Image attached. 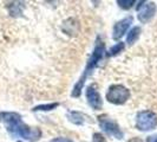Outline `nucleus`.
Instances as JSON below:
<instances>
[{
    "label": "nucleus",
    "mask_w": 157,
    "mask_h": 142,
    "mask_svg": "<svg viewBox=\"0 0 157 142\" xmlns=\"http://www.w3.org/2000/svg\"><path fill=\"white\" fill-rule=\"evenodd\" d=\"M103 53H104V44H103L102 41H98L97 45H96V47H94V52H92V56H91L89 63H87L86 68H85L84 75L80 77L79 82L77 83V85H76L75 90H73V93H72L73 96L77 97V96L79 95L80 90H82V87H83V84H84V82H85V78L90 75V72H92V70L94 69V66H96V65L98 64V62L102 59Z\"/></svg>",
    "instance_id": "f257e3e1"
},
{
    "label": "nucleus",
    "mask_w": 157,
    "mask_h": 142,
    "mask_svg": "<svg viewBox=\"0 0 157 142\" xmlns=\"http://www.w3.org/2000/svg\"><path fill=\"white\" fill-rule=\"evenodd\" d=\"M136 126L140 130H151L157 126V115L150 110L140 111L137 115Z\"/></svg>",
    "instance_id": "f03ea898"
},
{
    "label": "nucleus",
    "mask_w": 157,
    "mask_h": 142,
    "mask_svg": "<svg viewBox=\"0 0 157 142\" xmlns=\"http://www.w3.org/2000/svg\"><path fill=\"white\" fill-rule=\"evenodd\" d=\"M129 96H130V91L125 87L116 84L110 87L106 94V100L113 104H123L129 100Z\"/></svg>",
    "instance_id": "7ed1b4c3"
},
{
    "label": "nucleus",
    "mask_w": 157,
    "mask_h": 142,
    "mask_svg": "<svg viewBox=\"0 0 157 142\" xmlns=\"http://www.w3.org/2000/svg\"><path fill=\"white\" fill-rule=\"evenodd\" d=\"M98 118H99V124H101L102 129L105 133H108L109 135L116 137V139H122L123 137V133L119 129V127H118L116 122H113L109 117H106L105 115L104 116H99Z\"/></svg>",
    "instance_id": "20e7f679"
},
{
    "label": "nucleus",
    "mask_w": 157,
    "mask_h": 142,
    "mask_svg": "<svg viewBox=\"0 0 157 142\" xmlns=\"http://www.w3.org/2000/svg\"><path fill=\"white\" fill-rule=\"evenodd\" d=\"M156 10L157 7L154 2H151V1H149V2H143V5L137 7L138 20L141 23H148L150 19L155 16Z\"/></svg>",
    "instance_id": "39448f33"
},
{
    "label": "nucleus",
    "mask_w": 157,
    "mask_h": 142,
    "mask_svg": "<svg viewBox=\"0 0 157 142\" xmlns=\"http://www.w3.org/2000/svg\"><path fill=\"white\" fill-rule=\"evenodd\" d=\"M0 121L7 124L8 132L12 134L16 133V129L21 123V118L16 112H0Z\"/></svg>",
    "instance_id": "423d86ee"
},
{
    "label": "nucleus",
    "mask_w": 157,
    "mask_h": 142,
    "mask_svg": "<svg viewBox=\"0 0 157 142\" xmlns=\"http://www.w3.org/2000/svg\"><path fill=\"white\" fill-rule=\"evenodd\" d=\"M14 135H19V136H21V137L26 139V140H30V141H37L40 137L41 133H40V130L38 128L32 129L30 127L20 123V124L18 126V128L16 129Z\"/></svg>",
    "instance_id": "0eeeda50"
},
{
    "label": "nucleus",
    "mask_w": 157,
    "mask_h": 142,
    "mask_svg": "<svg viewBox=\"0 0 157 142\" xmlns=\"http://www.w3.org/2000/svg\"><path fill=\"white\" fill-rule=\"evenodd\" d=\"M131 23H132V18H131V17L124 18L123 20L118 22V23L115 25L113 31H112V33H113V34H112L113 39H119V38L126 32V30L129 29V26L131 25Z\"/></svg>",
    "instance_id": "6e6552de"
},
{
    "label": "nucleus",
    "mask_w": 157,
    "mask_h": 142,
    "mask_svg": "<svg viewBox=\"0 0 157 142\" xmlns=\"http://www.w3.org/2000/svg\"><path fill=\"white\" fill-rule=\"evenodd\" d=\"M86 97H87V102H89V104L94 108V110L101 109V107H102V98H101V95L98 94V91H97L94 87L87 88Z\"/></svg>",
    "instance_id": "1a4fd4ad"
},
{
    "label": "nucleus",
    "mask_w": 157,
    "mask_h": 142,
    "mask_svg": "<svg viewBox=\"0 0 157 142\" xmlns=\"http://www.w3.org/2000/svg\"><path fill=\"white\" fill-rule=\"evenodd\" d=\"M140 32H141V29L138 27V26H136V27H134L131 31L129 32V34H128V38H126V40H128V43L131 45V44H134L136 40L138 39V37H140Z\"/></svg>",
    "instance_id": "9d476101"
},
{
    "label": "nucleus",
    "mask_w": 157,
    "mask_h": 142,
    "mask_svg": "<svg viewBox=\"0 0 157 142\" xmlns=\"http://www.w3.org/2000/svg\"><path fill=\"white\" fill-rule=\"evenodd\" d=\"M123 49H124V44H123V43H118V44H116L115 46L111 47L110 51H109V55H110V56L117 55L118 52H121Z\"/></svg>",
    "instance_id": "9b49d317"
},
{
    "label": "nucleus",
    "mask_w": 157,
    "mask_h": 142,
    "mask_svg": "<svg viewBox=\"0 0 157 142\" xmlns=\"http://www.w3.org/2000/svg\"><path fill=\"white\" fill-rule=\"evenodd\" d=\"M132 4H135V1H132V0H130V1H128V0H125V1L124 0H119L118 1V5L123 8H130L132 6Z\"/></svg>",
    "instance_id": "f8f14e48"
},
{
    "label": "nucleus",
    "mask_w": 157,
    "mask_h": 142,
    "mask_svg": "<svg viewBox=\"0 0 157 142\" xmlns=\"http://www.w3.org/2000/svg\"><path fill=\"white\" fill-rule=\"evenodd\" d=\"M57 105H58L57 103H53V104H47V105H40V107H37L34 110H51V109L56 108Z\"/></svg>",
    "instance_id": "ddd939ff"
},
{
    "label": "nucleus",
    "mask_w": 157,
    "mask_h": 142,
    "mask_svg": "<svg viewBox=\"0 0 157 142\" xmlns=\"http://www.w3.org/2000/svg\"><path fill=\"white\" fill-rule=\"evenodd\" d=\"M94 142H106V140L104 139V136L98 133H96L94 135Z\"/></svg>",
    "instance_id": "4468645a"
},
{
    "label": "nucleus",
    "mask_w": 157,
    "mask_h": 142,
    "mask_svg": "<svg viewBox=\"0 0 157 142\" xmlns=\"http://www.w3.org/2000/svg\"><path fill=\"white\" fill-rule=\"evenodd\" d=\"M147 142H157V135H152L147 139Z\"/></svg>",
    "instance_id": "2eb2a0df"
},
{
    "label": "nucleus",
    "mask_w": 157,
    "mask_h": 142,
    "mask_svg": "<svg viewBox=\"0 0 157 142\" xmlns=\"http://www.w3.org/2000/svg\"><path fill=\"white\" fill-rule=\"evenodd\" d=\"M52 142H72V141L69 140V139H57V140H55V141Z\"/></svg>",
    "instance_id": "dca6fc26"
},
{
    "label": "nucleus",
    "mask_w": 157,
    "mask_h": 142,
    "mask_svg": "<svg viewBox=\"0 0 157 142\" xmlns=\"http://www.w3.org/2000/svg\"><path fill=\"white\" fill-rule=\"evenodd\" d=\"M129 142H143L141 139H138V137H134V139H131Z\"/></svg>",
    "instance_id": "f3484780"
},
{
    "label": "nucleus",
    "mask_w": 157,
    "mask_h": 142,
    "mask_svg": "<svg viewBox=\"0 0 157 142\" xmlns=\"http://www.w3.org/2000/svg\"><path fill=\"white\" fill-rule=\"evenodd\" d=\"M19 142H20V141H19Z\"/></svg>",
    "instance_id": "a211bd4d"
}]
</instances>
